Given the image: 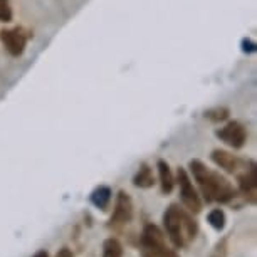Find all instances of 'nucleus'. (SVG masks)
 Listing matches in <instances>:
<instances>
[{
	"label": "nucleus",
	"instance_id": "f257e3e1",
	"mask_svg": "<svg viewBox=\"0 0 257 257\" xmlns=\"http://www.w3.org/2000/svg\"><path fill=\"white\" fill-rule=\"evenodd\" d=\"M188 167H190L192 175L200 187L203 200L207 203H229L237 197V190L234 185L225 177H222L219 172H213V170L208 168L200 160H190Z\"/></svg>",
	"mask_w": 257,
	"mask_h": 257
},
{
	"label": "nucleus",
	"instance_id": "f03ea898",
	"mask_svg": "<svg viewBox=\"0 0 257 257\" xmlns=\"http://www.w3.org/2000/svg\"><path fill=\"white\" fill-rule=\"evenodd\" d=\"M163 227L175 249H183L188 242L195 240L198 224L188 212L182 210L177 203H172L163 213Z\"/></svg>",
	"mask_w": 257,
	"mask_h": 257
},
{
	"label": "nucleus",
	"instance_id": "7ed1b4c3",
	"mask_svg": "<svg viewBox=\"0 0 257 257\" xmlns=\"http://www.w3.org/2000/svg\"><path fill=\"white\" fill-rule=\"evenodd\" d=\"M173 252L165 240V234L158 225L147 224L140 235V255L142 257H168Z\"/></svg>",
	"mask_w": 257,
	"mask_h": 257
},
{
	"label": "nucleus",
	"instance_id": "20e7f679",
	"mask_svg": "<svg viewBox=\"0 0 257 257\" xmlns=\"http://www.w3.org/2000/svg\"><path fill=\"white\" fill-rule=\"evenodd\" d=\"M177 177H178V185H180V198H182L183 205L188 208L190 213H198L202 210L203 203H202L200 195H198L197 188L193 187L190 177H188L187 170L178 168Z\"/></svg>",
	"mask_w": 257,
	"mask_h": 257
},
{
	"label": "nucleus",
	"instance_id": "39448f33",
	"mask_svg": "<svg viewBox=\"0 0 257 257\" xmlns=\"http://www.w3.org/2000/svg\"><path fill=\"white\" fill-rule=\"evenodd\" d=\"M132 220H133V200L130 197V193L121 190L114 200L113 215H111L108 225L113 227V229H119V227L128 225Z\"/></svg>",
	"mask_w": 257,
	"mask_h": 257
},
{
	"label": "nucleus",
	"instance_id": "423d86ee",
	"mask_svg": "<svg viewBox=\"0 0 257 257\" xmlns=\"http://www.w3.org/2000/svg\"><path fill=\"white\" fill-rule=\"evenodd\" d=\"M217 137L234 150H239L245 145L247 132L240 123H237V121H230V123H227L224 128H220L219 132H217Z\"/></svg>",
	"mask_w": 257,
	"mask_h": 257
},
{
	"label": "nucleus",
	"instance_id": "0eeeda50",
	"mask_svg": "<svg viewBox=\"0 0 257 257\" xmlns=\"http://www.w3.org/2000/svg\"><path fill=\"white\" fill-rule=\"evenodd\" d=\"M0 39H2L4 46L12 56H21L24 49H26L27 39L19 29H12V31H2L0 32Z\"/></svg>",
	"mask_w": 257,
	"mask_h": 257
},
{
	"label": "nucleus",
	"instance_id": "6e6552de",
	"mask_svg": "<svg viewBox=\"0 0 257 257\" xmlns=\"http://www.w3.org/2000/svg\"><path fill=\"white\" fill-rule=\"evenodd\" d=\"M239 190L249 203H255L257 195V177H255V165L250 163V168L239 175Z\"/></svg>",
	"mask_w": 257,
	"mask_h": 257
},
{
	"label": "nucleus",
	"instance_id": "1a4fd4ad",
	"mask_svg": "<svg viewBox=\"0 0 257 257\" xmlns=\"http://www.w3.org/2000/svg\"><path fill=\"white\" fill-rule=\"evenodd\" d=\"M212 160L217 167H220L222 170H225V172H229V173H235L237 168H239V163H240L235 155L225 152V150H213Z\"/></svg>",
	"mask_w": 257,
	"mask_h": 257
},
{
	"label": "nucleus",
	"instance_id": "9d476101",
	"mask_svg": "<svg viewBox=\"0 0 257 257\" xmlns=\"http://www.w3.org/2000/svg\"><path fill=\"white\" fill-rule=\"evenodd\" d=\"M157 168L160 175V190H162L163 195H168V193H172L173 187H175V178H173V173L170 170V165L165 160H158Z\"/></svg>",
	"mask_w": 257,
	"mask_h": 257
},
{
	"label": "nucleus",
	"instance_id": "9b49d317",
	"mask_svg": "<svg viewBox=\"0 0 257 257\" xmlns=\"http://www.w3.org/2000/svg\"><path fill=\"white\" fill-rule=\"evenodd\" d=\"M111 195H113V192H111L109 187L99 185L91 193V203H93L96 208H99V210H106L111 202Z\"/></svg>",
	"mask_w": 257,
	"mask_h": 257
},
{
	"label": "nucleus",
	"instance_id": "f8f14e48",
	"mask_svg": "<svg viewBox=\"0 0 257 257\" xmlns=\"http://www.w3.org/2000/svg\"><path fill=\"white\" fill-rule=\"evenodd\" d=\"M133 185L138 188H152L155 185L153 170L150 168L147 163H143L137 172V175L133 177Z\"/></svg>",
	"mask_w": 257,
	"mask_h": 257
},
{
	"label": "nucleus",
	"instance_id": "ddd939ff",
	"mask_svg": "<svg viewBox=\"0 0 257 257\" xmlns=\"http://www.w3.org/2000/svg\"><path fill=\"white\" fill-rule=\"evenodd\" d=\"M207 222L210 224V227L213 230L217 232H222L225 229V222H227V217H225V212L222 208H212L207 215Z\"/></svg>",
	"mask_w": 257,
	"mask_h": 257
},
{
	"label": "nucleus",
	"instance_id": "4468645a",
	"mask_svg": "<svg viewBox=\"0 0 257 257\" xmlns=\"http://www.w3.org/2000/svg\"><path fill=\"white\" fill-rule=\"evenodd\" d=\"M124 255V249L123 244L114 239V237H109L103 242V257H123Z\"/></svg>",
	"mask_w": 257,
	"mask_h": 257
},
{
	"label": "nucleus",
	"instance_id": "2eb2a0df",
	"mask_svg": "<svg viewBox=\"0 0 257 257\" xmlns=\"http://www.w3.org/2000/svg\"><path fill=\"white\" fill-rule=\"evenodd\" d=\"M229 239H230V235L222 237V239L213 245V249L208 257H229Z\"/></svg>",
	"mask_w": 257,
	"mask_h": 257
},
{
	"label": "nucleus",
	"instance_id": "dca6fc26",
	"mask_svg": "<svg viewBox=\"0 0 257 257\" xmlns=\"http://www.w3.org/2000/svg\"><path fill=\"white\" fill-rule=\"evenodd\" d=\"M205 116H207L208 119L219 123V121H224V119L229 118V109H227V108H215V109L207 111Z\"/></svg>",
	"mask_w": 257,
	"mask_h": 257
},
{
	"label": "nucleus",
	"instance_id": "f3484780",
	"mask_svg": "<svg viewBox=\"0 0 257 257\" xmlns=\"http://www.w3.org/2000/svg\"><path fill=\"white\" fill-rule=\"evenodd\" d=\"M12 21V9L9 6V0H0V22Z\"/></svg>",
	"mask_w": 257,
	"mask_h": 257
},
{
	"label": "nucleus",
	"instance_id": "a211bd4d",
	"mask_svg": "<svg viewBox=\"0 0 257 257\" xmlns=\"http://www.w3.org/2000/svg\"><path fill=\"white\" fill-rule=\"evenodd\" d=\"M56 257H74V254H72V250L69 249V247H62V249L57 250Z\"/></svg>",
	"mask_w": 257,
	"mask_h": 257
},
{
	"label": "nucleus",
	"instance_id": "6ab92c4d",
	"mask_svg": "<svg viewBox=\"0 0 257 257\" xmlns=\"http://www.w3.org/2000/svg\"><path fill=\"white\" fill-rule=\"evenodd\" d=\"M242 46H244L245 52H254L255 51V44H252V42H249V41H244L242 42Z\"/></svg>",
	"mask_w": 257,
	"mask_h": 257
},
{
	"label": "nucleus",
	"instance_id": "aec40b11",
	"mask_svg": "<svg viewBox=\"0 0 257 257\" xmlns=\"http://www.w3.org/2000/svg\"><path fill=\"white\" fill-rule=\"evenodd\" d=\"M32 257H49V252H47L46 249H39Z\"/></svg>",
	"mask_w": 257,
	"mask_h": 257
},
{
	"label": "nucleus",
	"instance_id": "412c9836",
	"mask_svg": "<svg viewBox=\"0 0 257 257\" xmlns=\"http://www.w3.org/2000/svg\"><path fill=\"white\" fill-rule=\"evenodd\" d=\"M168 257H180V255H178V254H177V252H175V250H173V252H172V254H170Z\"/></svg>",
	"mask_w": 257,
	"mask_h": 257
}]
</instances>
